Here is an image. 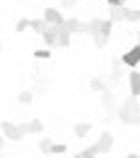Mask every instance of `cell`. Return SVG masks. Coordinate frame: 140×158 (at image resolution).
I'll use <instances>...</instances> for the list:
<instances>
[{"label":"cell","instance_id":"1","mask_svg":"<svg viewBox=\"0 0 140 158\" xmlns=\"http://www.w3.org/2000/svg\"><path fill=\"white\" fill-rule=\"evenodd\" d=\"M111 29H114V21H111V19H90V32H87V37L93 40V45H95L98 50H103V48L108 45V40H111Z\"/></svg>","mask_w":140,"mask_h":158},{"label":"cell","instance_id":"2","mask_svg":"<svg viewBox=\"0 0 140 158\" xmlns=\"http://www.w3.org/2000/svg\"><path fill=\"white\" fill-rule=\"evenodd\" d=\"M119 121L127 127H138L140 124V103H138V95H129L127 100L119 103Z\"/></svg>","mask_w":140,"mask_h":158},{"label":"cell","instance_id":"3","mask_svg":"<svg viewBox=\"0 0 140 158\" xmlns=\"http://www.w3.org/2000/svg\"><path fill=\"white\" fill-rule=\"evenodd\" d=\"M111 148H114V135H111V132H101V137H98L93 145H87L85 150H79V158L103 156V153H111Z\"/></svg>","mask_w":140,"mask_h":158},{"label":"cell","instance_id":"4","mask_svg":"<svg viewBox=\"0 0 140 158\" xmlns=\"http://www.w3.org/2000/svg\"><path fill=\"white\" fill-rule=\"evenodd\" d=\"M101 103H103V121H114V118L119 116V100L114 98V90L108 87V90L101 92Z\"/></svg>","mask_w":140,"mask_h":158},{"label":"cell","instance_id":"5","mask_svg":"<svg viewBox=\"0 0 140 158\" xmlns=\"http://www.w3.org/2000/svg\"><path fill=\"white\" fill-rule=\"evenodd\" d=\"M122 63H124L122 56H116L111 61V71H108V77H106V82H108L111 90H114V87H119V82H122Z\"/></svg>","mask_w":140,"mask_h":158},{"label":"cell","instance_id":"6","mask_svg":"<svg viewBox=\"0 0 140 158\" xmlns=\"http://www.w3.org/2000/svg\"><path fill=\"white\" fill-rule=\"evenodd\" d=\"M0 129H3V135H6L8 140H13V142H19L21 137H27V135H24V129H21V124H13V121H3Z\"/></svg>","mask_w":140,"mask_h":158},{"label":"cell","instance_id":"7","mask_svg":"<svg viewBox=\"0 0 140 158\" xmlns=\"http://www.w3.org/2000/svg\"><path fill=\"white\" fill-rule=\"evenodd\" d=\"M66 29L72 34H87L90 32V21H79V19H66Z\"/></svg>","mask_w":140,"mask_h":158},{"label":"cell","instance_id":"8","mask_svg":"<svg viewBox=\"0 0 140 158\" xmlns=\"http://www.w3.org/2000/svg\"><path fill=\"white\" fill-rule=\"evenodd\" d=\"M48 85H50L48 77H45L42 71H34V77H32V92L34 95H42V92L48 90Z\"/></svg>","mask_w":140,"mask_h":158},{"label":"cell","instance_id":"9","mask_svg":"<svg viewBox=\"0 0 140 158\" xmlns=\"http://www.w3.org/2000/svg\"><path fill=\"white\" fill-rule=\"evenodd\" d=\"M122 61H124V66L135 69L140 63V45H135V48H129L127 53H122Z\"/></svg>","mask_w":140,"mask_h":158},{"label":"cell","instance_id":"10","mask_svg":"<svg viewBox=\"0 0 140 158\" xmlns=\"http://www.w3.org/2000/svg\"><path fill=\"white\" fill-rule=\"evenodd\" d=\"M72 45V32L66 29V24H58V37H56V48H69Z\"/></svg>","mask_w":140,"mask_h":158},{"label":"cell","instance_id":"11","mask_svg":"<svg viewBox=\"0 0 140 158\" xmlns=\"http://www.w3.org/2000/svg\"><path fill=\"white\" fill-rule=\"evenodd\" d=\"M56 37H58V24H48V29L42 32V40L48 48H56Z\"/></svg>","mask_w":140,"mask_h":158},{"label":"cell","instance_id":"12","mask_svg":"<svg viewBox=\"0 0 140 158\" xmlns=\"http://www.w3.org/2000/svg\"><path fill=\"white\" fill-rule=\"evenodd\" d=\"M21 129H24V135H40V132H42V121H40V118L21 121Z\"/></svg>","mask_w":140,"mask_h":158},{"label":"cell","instance_id":"13","mask_svg":"<svg viewBox=\"0 0 140 158\" xmlns=\"http://www.w3.org/2000/svg\"><path fill=\"white\" fill-rule=\"evenodd\" d=\"M45 21H48V24H63V21H66V19H63V13L61 11H58V8H45Z\"/></svg>","mask_w":140,"mask_h":158},{"label":"cell","instance_id":"14","mask_svg":"<svg viewBox=\"0 0 140 158\" xmlns=\"http://www.w3.org/2000/svg\"><path fill=\"white\" fill-rule=\"evenodd\" d=\"M129 92L140 98V71H135V69L129 71Z\"/></svg>","mask_w":140,"mask_h":158},{"label":"cell","instance_id":"15","mask_svg":"<svg viewBox=\"0 0 140 158\" xmlns=\"http://www.w3.org/2000/svg\"><path fill=\"white\" fill-rule=\"evenodd\" d=\"M108 19H111L114 24H119V21H124V6H108Z\"/></svg>","mask_w":140,"mask_h":158},{"label":"cell","instance_id":"16","mask_svg":"<svg viewBox=\"0 0 140 158\" xmlns=\"http://www.w3.org/2000/svg\"><path fill=\"white\" fill-rule=\"evenodd\" d=\"M90 90L93 92H103V90H108V82L103 77H93L90 79Z\"/></svg>","mask_w":140,"mask_h":158},{"label":"cell","instance_id":"17","mask_svg":"<svg viewBox=\"0 0 140 158\" xmlns=\"http://www.w3.org/2000/svg\"><path fill=\"white\" fill-rule=\"evenodd\" d=\"M90 129H93V127H90L87 121H77V124H74V137H79V140H82V137L90 135Z\"/></svg>","mask_w":140,"mask_h":158},{"label":"cell","instance_id":"18","mask_svg":"<svg viewBox=\"0 0 140 158\" xmlns=\"http://www.w3.org/2000/svg\"><path fill=\"white\" fill-rule=\"evenodd\" d=\"M124 21L138 24L140 21V11H138V8H127V6H124Z\"/></svg>","mask_w":140,"mask_h":158},{"label":"cell","instance_id":"19","mask_svg":"<svg viewBox=\"0 0 140 158\" xmlns=\"http://www.w3.org/2000/svg\"><path fill=\"white\" fill-rule=\"evenodd\" d=\"M29 29H34V32L42 34L45 29H48V21H45V19H29Z\"/></svg>","mask_w":140,"mask_h":158},{"label":"cell","instance_id":"20","mask_svg":"<svg viewBox=\"0 0 140 158\" xmlns=\"http://www.w3.org/2000/svg\"><path fill=\"white\" fill-rule=\"evenodd\" d=\"M32 100H34V92H32V90H24V92H19V103H21V106H29Z\"/></svg>","mask_w":140,"mask_h":158},{"label":"cell","instance_id":"21","mask_svg":"<svg viewBox=\"0 0 140 158\" xmlns=\"http://www.w3.org/2000/svg\"><path fill=\"white\" fill-rule=\"evenodd\" d=\"M40 153H53V140L42 137V140H40Z\"/></svg>","mask_w":140,"mask_h":158},{"label":"cell","instance_id":"22","mask_svg":"<svg viewBox=\"0 0 140 158\" xmlns=\"http://www.w3.org/2000/svg\"><path fill=\"white\" fill-rule=\"evenodd\" d=\"M34 56L40 61H45V58H50V48H40V50H34Z\"/></svg>","mask_w":140,"mask_h":158},{"label":"cell","instance_id":"23","mask_svg":"<svg viewBox=\"0 0 140 158\" xmlns=\"http://www.w3.org/2000/svg\"><path fill=\"white\" fill-rule=\"evenodd\" d=\"M24 29H29V19H21V21H16V32H24Z\"/></svg>","mask_w":140,"mask_h":158},{"label":"cell","instance_id":"24","mask_svg":"<svg viewBox=\"0 0 140 158\" xmlns=\"http://www.w3.org/2000/svg\"><path fill=\"white\" fill-rule=\"evenodd\" d=\"M77 3H79V0H58V6H61V8H74Z\"/></svg>","mask_w":140,"mask_h":158},{"label":"cell","instance_id":"25","mask_svg":"<svg viewBox=\"0 0 140 158\" xmlns=\"http://www.w3.org/2000/svg\"><path fill=\"white\" fill-rule=\"evenodd\" d=\"M53 153H66V145L63 142H53Z\"/></svg>","mask_w":140,"mask_h":158},{"label":"cell","instance_id":"26","mask_svg":"<svg viewBox=\"0 0 140 158\" xmlns=\"http://www.w3.org/2000/svg\"><path fill=\"white\" fill-rule=\"evenodd\" d=\"M6 140H8V137L3 135V129H0V150H3V148H6Z\"/></svg>","mask_w":140,"mask_h":158},{"label":"cell","instance_id":"27","mask_svg":"<svg viewBox=\"0 0 140 158\" xmlns=\"http://www.w3.org/2000/svg\"><path fill=\"white\" fill-rule=\"evenodd\" d=\"M127 0H108V6H124Z\"/></svg>","mask_w":140,"mask_h":158},{"label":"cell","instance_id":"28","mask_svg":"<svg viewBox=\"0 0 140 158\" xmlns=\"http://www.w3.org/2000/svg\"><path fill=\"white\" fill-rule=\"evenodd\" d=\"M138 45H140V29H138Z\"/></svg>","mask_w":140,"mask_h":158},{"label":"cell","instance_id":"29","mask_svg":"<svg viewBox=\"0 0 140 158\" xmlns=\"http://www.w3.org/2000/svg\"><path fill=\"white\" fill-rule=\"evenodd\" d=\"M0 48H3V42H0Z\"/></svg>","mask_w":140,"mask_h":158}]
</instances>
